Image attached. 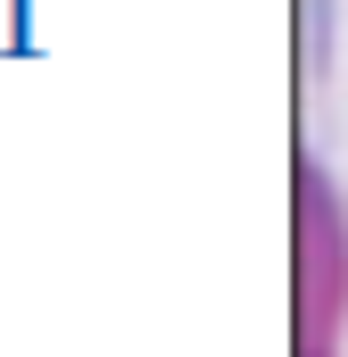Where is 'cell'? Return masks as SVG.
Segmentation results:
<instances>
[{"label": "cell", "instance_id": "6da1fadb", "mask_svg": "<svg viewBox=\"0 0 348 357\" xmlns=\"http://www.w3.org/2000/svg\"><path fill=\"white\" fill-rule=\"evenodd\" d=\"M348 333V216L332 183L299 167V357H332Z\"/></svg>", "mask_w": 348, "mask_h": 357}]
</instances>
